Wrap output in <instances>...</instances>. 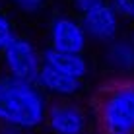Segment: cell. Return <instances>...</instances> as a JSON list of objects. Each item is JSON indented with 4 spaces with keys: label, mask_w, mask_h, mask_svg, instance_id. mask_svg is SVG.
<instances>
[{
    "label": "cell",
    "mask_w": 134,
    "mask_h": 134,
    "mask_svg": "<svg viewBox=\"0 0 134 134\" xmlns=\"http://www.w3.org/2000/svg\"><path fill=\"white\" fill-rule=\"evenodd\" d=\"M21 12H27V14H35L43 8L45 0H12Z\"/></svg>",
    "instance_id": "7c38bea8"
},
{
    "label": "cell",
    "mask_w": 134,
    "mask_h": 134,
    "mask_svg": "<svg viewBox=\"0 0 134 134\" xmlns=\"http://www.w3.org/2000/svg\"><path fill=\"white\" fill-rule=\"evenodd\" d=\"M111 8L126 20H134V0H111Z\"/></svg>",
    "instance_id": "8fae6325"
},
{
    "label": "cell",
    "mask_w": 134,
    "mask_h": 134,
    "mask_svg": "<svg viewBox=\"0 0 134 134\" xmlns=\"http://www.w3.org/2000/svg\"><path fill=\"white\" fill-rule=\"evenodd\" d=\"M107 60L117 70H134V43L113 41L107 51Z\"/></svg>",
    "instance_id": "9c48e42d"
},
{
    "label": "cell",
    "mask_w": 134,
    "mask_h": 134,
    "mask_svg": "<svg viewBox=\"0 0 134 134\" xmlns=\"http://www.w3.org/2000/svg\"><path fill=\"white\" fill-rule=\"evenodd\" d=\"M82 25L87 37L95 41H113L119 31V16L111 4H101L99 8L82 16Z\"/></svg>",
    "instance_id": "8992f818"
},
{
    "label": "cell",
    "mask_w": 134,
    "mask_h": 134,
    "mask_svg": "<svg viewBox=\"0 0 134 134\" xmlns=\"http://www.w3.org/2000/svg\"><path fill=\"white\" fill-rule=\"evenodd\" d=\"M51 49L58 53H70V54H82L87 43V35L84 31L80 20L72 16H54L51 21Z\"/></svg>",
    "instance_id": "277c9868"
},
{
    "label": "cell",
    "mask_w": 134,
    "mask_h": 134,
    "mask_svg": "<svg viewBox=\"0 0 134 134\" xmlns=\"http://www.w3.org/2000/svg\"><path fill=\"white\" fill-rule=\"evenodd\" d=\"M2 60L10 78L37 84L39 72L43 68V57L31 41L16 35V39L4 49Z\"/></svg>",
    "instance_id": "3957f363"
},
{
    "label": "cell",
    "mask_w": 134,
    "mask_h": 134,
    "mask_svg": "<svg viewBox=\"0 0 134 134\" xmlns=\"http://www.w3.org/2000/svg\"><path fill=\"white\" fill-rule=\"evenodd\" d=\"M37 86L41 87V91H49V93L58 95V97H72V95L82 91V80L66 76V74L54 70L51 66H45V64L39 72Z\"/></svg>",
    "instance_id": "52a82bcc"
},
{
    "label": "cell",
    "mask_w": 134,
    "mask_h": 134,
    "mask_svg": "<svg viewBox=\"0 0 134 134\" xmlns=\"http://www.w3.org/2000/svg\"><path fill=\"white\" fill-rule=\"evenodd\" d=\"M0 78H2V76H0Z\"/></svg>",
    "instance_id": "5bb4252c"
},
{
    "label": "cell",
    "mask_w": 134,
    "mask_h": 134,
    "mask_svg": "<svg viewBox=\"0 0 134 134\" xmlns=\"http://www.w3.org/2000/svg\"><path fill=\"white\" fill-rule=\"evenodd\" d=\"M72 2H74V8L84 16V14L95 10V8H99L101 4H105V0H72Z\"/></svg>",
    "instance_id": "4fadbf2b"
},
{
    "label": "cell",
    "mask_w": 134,
    "mask_h": 134,
    "mask_svg": "<svg viewBox=\"0 0 134 134\" xmlns=\"http://www.w3.org/2000/svg\"><path fill=\"white\" fill-rule=\"evenodd\" d=\"M47 126L53 134H86L87 115L80 105L58 101L47 111Z\"/></svg>",
    "instance_id": "5b68a950"
},
{
    "label": "cell",
    "mask_w": 134,
    "mask_h": 134,
    "mask_svg": "<svg viewBox=\"0 0 134 134\" xmlns=\"http://www.w3.org/2000/svg\"><path fill=\"white\" fill-rule=\"evenodd\" d=\"M43 57V64L45 66H51L54 70L66 74V76H72L76 80H82L87 72H90V64H87L84 54H70V53H58L54 49H45L41 53Z\"/></svg>",
    "instance_id": "ba28073f"
},
{
    "label": "cell",
    "mask_w": 134,
    "mask_h": 134,
    "mask_svg": "<svg viewBox=\"0 0 134 134\" xmlns=\"http://www.w3.org/2000/svg\"><path fill=\"white\" fill-rule=\"evenodd\" d=\"M97 119L105 134H134V84L105 90L97 103Z\"/></svg>",
    "instance_id": "7a4b0ae2"
},
{
    "label": "cell",
    "mask_w": 134,
    "mask_h": 134,
    "mask_svg": "<svg viewBox=\"0 0 134 134\" xmlns=\"http://www.w3.org/2000/svg\"><path fill=\"white\" fill-rule=\"evenodd\" d=\"M47 99L37 84L14 80L10 76L0 78V122L10 128L41 126L47 121Z\"/></svg>",
    "instance_id": "6da1fadb"
},
{
    "label": "cell",
    "mask_w": 134,
    "mask_h": 134,
    "mask_svg": "<svg viewBox=\"0 0 134 134\" xmlns=\"http://www.w3.org/2000/svg\"><path fill=\"white\" fill-rule=\"evenodd\" d=\"M16 39V33L12 29V24L8 20V16L0 10V53H4V49Z\"/></svg>",
    "instance_id": "30bf717a"
}]
</instances>
